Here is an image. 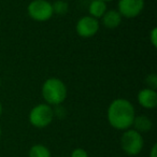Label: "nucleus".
Segmentation results:
<instances>
[{
    "label": "nucleus",
    "mask_w": 157,
    "mask_h": 157,
    "mask_svg": "<svg viewBox=\"0 0 157 157\" xmlns=\"http://www.w3.org/2000/svg\"><path fill=\"white\" fill-rule=\"evenodd\" d=\"M53 13L57 15H65L69 11V3L66 0H56L52 3Z\"/></svg>",
    "instance_id": "13"
},
{
    "label": "nucleus",
    "mask_w": 157,
    "mask_h": 157,
    "mask_svg": "<svg viewBox=\"0 0 157 157\" xmlns=\"http://www.w3.org/2000/svg\"><path fill=\"white\" fill-rule=\"evenodd\" d=\"M131 127H133V129L140 133L148 132L153 128V122L150 117H147L145 115L135 116V120H133Z\"/></svg>",
    "instance_id": "10"
},
{
    "label": "nucleus",
    "mask_w": 157,
    "mask_h": 157,
    "mask_svg": "<svg viewBox=\"0 0 157 157\" xmlns=\"http://www.w3.org/2000/svg\"><path fill=\"white\" fill-rule=\"evenodd\" d=\"M123 16L117 10H107L101 17V23L108 29H115L122 24Z\"/></svg>",
    "instance_id": "9"
},
{
    "label": "nucleus",
    "mask_w": 157,
    "mask_h": 157,
    "mask_svg": "<svg viewBox=\"0 0 157 157\" xmlns=\"http://www.w3.org/2000/svg\"><path fill=\"white\" fill-rule=\"evenodd\" d=\"M2 112H3V108H2V105L0 102V116L2 115Z\"/></svg>",
    "instance_id": "18"
},
{
    "label": "nucleus",
    "mask_w": 157,
    "mask_h": 157,
    "mask_svg": "<svg viewBox=\"0 0 157 157\" xmlns=\"http://www.w3.org/2000/svg\"><path fill=\"white\" fill-rule=\"evenodd\" d=\"M70 157H90L88 156V153L86 152L84 148L82 147H76L72 151L71 156Z\"/></svg>",
    "instance_id": "15"
},
{
    "label": "nucleus",
    "mask_w": 157,
    "mask_h": 157,
    "mask_svg": "<svg viewBox=\"0 0 157 157\" xmlns=\"http://www.w3.org/2000/svg\"><path fill=\"white\" fill-rule=\"evenodd\" d=\"M100 24L97 18L90 15L81 17L76 22L75 31L81 38H92L99 31Z\"/></svg>",
    "instance_id": "6"
},
{
    "label": "nucleus",
    "mask_w": 157,
    "mask_h": 157,
    "mask_svg": "<svg viewBox=\"0 0 157 157\" xmlns=\"http://www.w3.org/2000/svg\"><path fill=\"white\" fill-rule=\"evenodd\" d=\"M150 41L152 43V45L154 48L157 46V29L156 28H153L150 33Z\"/></svg>",
    "instance_id": "16"
},
{
    "label": "nucleus",
    "mask_w": 157,
    "mask_h": 157,
    "mask_svg": "<svg viewBox=\"0 0 157 157\" xmlns=\"http://www.w3.org/2000/svg\"><path fill=\"white\" fill-rule=\"evenodd\" d=\"M145 83L147 85L148 88H152V90H156L157 88V75L155 73L148 74L145 78Z\"/></svg>",
    "instance_id": "14"
},
{
    "label": "nucleus",
    "mask_w": 157,
    "mask_h": 157,
    "mask_svg": "<svg viewBox=\"0 0 157 157\" xmlns=\"http://www.w3.org/2000/svg\"><path fill=\"white\" fill-rule=\"evenodd\" d=\"M28 14L36 22H46L53 16L52 3L48 0H33L27 7Z\"/></svg>",
    "instance_id": "5"
},
{
    "label": "nucleus",
    "mask_w": 157,
    "mask_h": 157,
    "mask_svg": "<svg viewBox=\"0 0 157 157\" xmlns=\"http://www.w3.org/2000/svg\"><path fill=\"white\" fill-rule=\"evenodd\" d=\"M0 87H1V80H0Z\"/></svg>",
    "instance_id": "21"
},
{
    "label": "nucleus",
    "mask_w": 157,
    "mask_h": 157,
    "mask_svg": "<svg viewBox=\"0 0 157 157\" xmlns=\"http://www.w3.org/2000/svg\"><path fill=\"white\" fill-rule=\"evenodd\" d=\"M42 97L50 105H59L67 98V86L58 78H48L42 85Z\"/></svg>",
    "instance_id": "2"
},
{
    "label": "nucleus",
    "mask_w": 157,
    "mask_h": 157,
    "mask_svg": "<svg viewBox=\"0 0 157 157\" xmlns=\"http://www.w3.org/2000/svg\"><path fill=\"white\" fill-rule=\"evenodd\" d=\"M1 135H2V130H1V127H0V139H1Z\"/></svg>",
    "instance_id": "19"
},
{
    "label": "nucleus",
    "mask_w": 157,
    "mask_h": 157,
    "mask_svg": "<svg viewBox=\"0 0 157 157\" xmlns=\"http://www.w3.org/2000/svg\"><path fill=\"white\" fill-rule=\"evenodd\" d=\"M102 1H105V2H110V1H113V0H102Z\"/></svg>",
    "instance_id": "20"
},
{
    "label": "nucleus",
    "mask_w": 157,
    "mask_h": 157,
    "mask_svg": "<svg viewBox=\"0 0 157 157\" xmlns=\"http://www.w3.org/2000/svg\"><path fill=\"white\" fill-rule=\"evenodd\" d=\"M107 10V2H105L102 0H93L92 2L90 3V6H88L90 15L97 18V20L102 17V15L105 13Z\"/></svg>",
    "instance_id": "11"
},
{
    "label": "nucleus",
    "mask_w": 157,
    "mask_h": 157,
    "mask_svg": "<svg viewBox=\"0 0 157 157\" xmlns=\"http://www.w3.org/2000/svg\"><path fill=\"white\" fill-rule=\"evenodd\" d=\"M28 157H52L51 152L43 144H35L28 152Z\"/></svg>",
    "instance_id": "12"
},
{
    "label": "nucleus",
    "mask_w": 157,
    "mask_h": 157,
    "mask_svg": "<svg viewBox=\"0 0 157 157\" xmlns=\"http://www.w3.org/2000/svg\"><path fill=\"white\" fill-rule=\"evenodd\" d=\"M135 116V107L127 99H115L110 103L108 108V122L117 130H127L131 128Z\"/></svg>",
    "instance_id": "1"
},
{
    "label": "nucleus",
    "mask_w": 157,
    "mask_h": 157,
    "mask_svg": "<svg viewBox=\"0 0 157 157\" xmlns=\"http://www.w3.org/2000/svg\"><path fill=\"white\" fill-rule=\"evenodd\" d=\"M144 9V0H118L117 11L123 17L133 18Z\"/></svg>",
    "instance_id": "7"
},
{
    "label": "nucleus",
    "mask_w": 157,
    "mask_h": 157,
    "mask_svg": "<svg viewBox=\"0 0 157 157\" xmlns=\"http://www.w3.org/2000/svg\"><path fill=\"white\" fill-rule=\"evenodd\" d=\"M137 100L139 105L144 109L152 110L155 109L157 105V93L152 88H143L138 93Z\"/></svg>",
    "instance_id": "8"
},
{
    "label": "nucleus",
    "mask_w": 157,
    "mask_h": 157,
    "mask_svg": "<svg viewBox=\"0 0 157 157\" xmlns=\"http://www.w3.org/2000/svg\"><path fill=\"white\" fill-rule=\"evenodd\" d=\"M150 157H157V144L155 143L152 146V150L150 152Z\"/></svg>",
    "instance_id": "17"
},
{
    "label": "nucleus",
    "mask_w": 157,
    "mask_h": 157,
    "mask_svg": "<svg viewBox=\"0 0 157 157\" xmlns=\"http://www.w3.org/2000/svg\"><path fill=\"white\" fill-rule=\"evenodd\" d=\"M54 117V109L48 103H39L33 107L29 113V122L36 128L48 127Z\"/></svg>",
    "instance_id": "4"
},
{
    "label": "nucleus",
    "mask_w": 157,
    "mask_h": 157,
    "mask_svg": "<svg viewBox=\"0 0 157 157\" xmlns=\"http://www.w3.org/2000/svg\"><path fill=\"white\" fill-rule=\"evenodd\" d=\"M143 146L144 141L142 133L130 128L124 130L121 137V147L125 154L128 156H137L143 150Z\"/></svg>",
    "instance_id": "3"
}]
</instances>
